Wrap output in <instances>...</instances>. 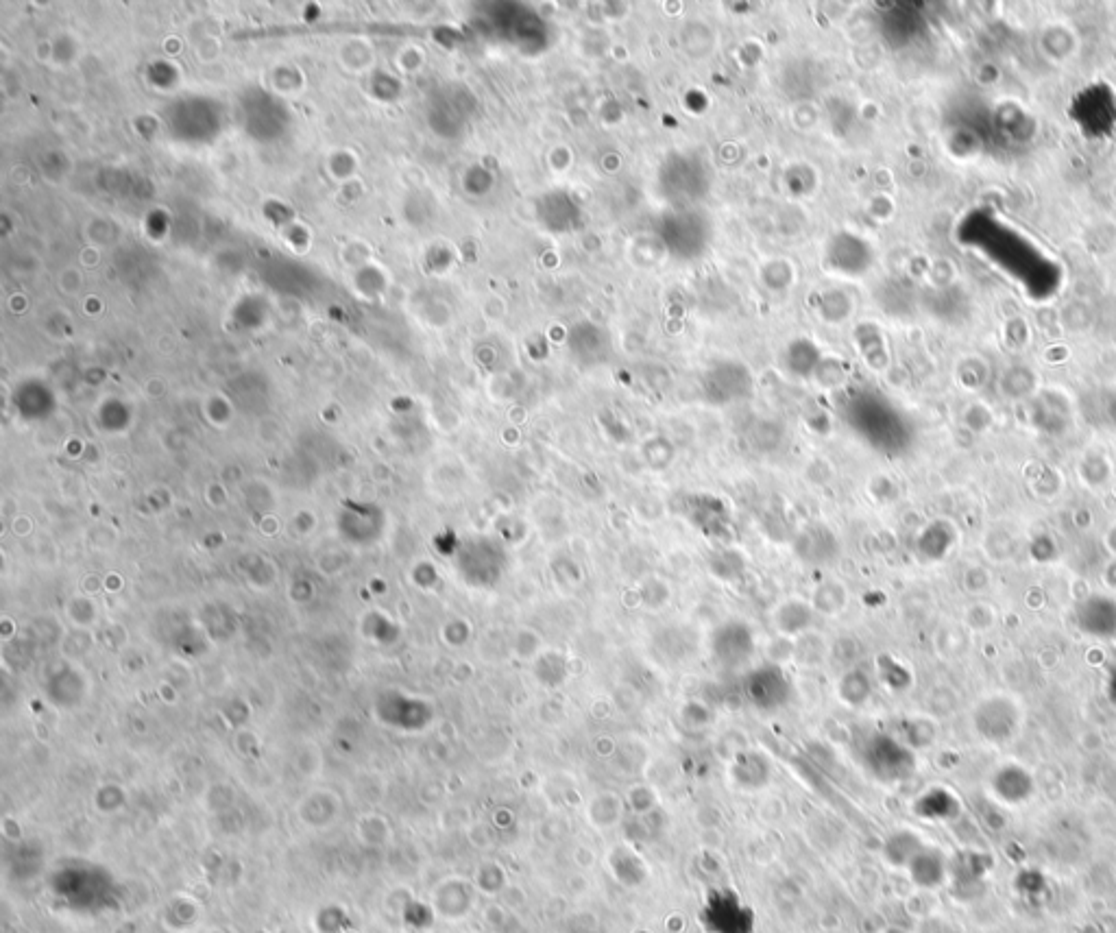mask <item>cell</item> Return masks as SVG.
<instances>
[{
	"instance_id": "obj_1",
	"label": "cell",
	"mask_w": 1116,
	"mask_h": 933,
	"mask_svg": "<svg viewBox=\"0 0 1116 933\" xmlns=\"http://www.w3.org/2000/svg\"><path fill=\"white\" fill-rule=\"evenodd\" d=\"M755 652V637L744 622H726L711 637V654L724 668H737Z\"/></svg>"
},
{
	"instance_id": "obj_2",
	"label": "cell",
	"mask_w": 1116,
	"mask_h": 933,
	"mask_svg": "<svg viewBox=\"0 0 1116 933\" xmlns=\"http://www.w3.org/2000/svg\"><path fill=\"white\" fill-rule=\"evenodd\" d=\"M746 689L757 707L770 709L790 696V678L776 665H761L746 678Z\"/></svg>"
},
{
	"instance_id": "obj_3",
	"label": "cell",
	"mask_w": 1116,
	"mask_h": 933,
	"mask_svg": "<svg viewBox=\"0 0 1116 933\" xmlns=\"http://www.w3.org/2000/svg\"><path fill=\"white\" fill-rule=\"evenodd\" d=\"M794 552L807 565H827L837 556V539L831 530L811 526L794 539Z\"/></svg>"
},
{
	"instance_id": "obj_4",
	"label": "cell",
	"mask_w": 1116,
	"mask_h": 933,
	"mask_svg": "<svg viewBox=\"0 0 1116 933\" xmlns=\"http://www.w3.org/2000/svg\"><path fill=\"white\" fill-rule=\"evenodd\" d=\"M776 624H779L781 633L785 635L803 633V630H807L811 624V607H807L803 602H787L785 607H781L779 613H776Z\"/></svg>"
}]
</instances>
